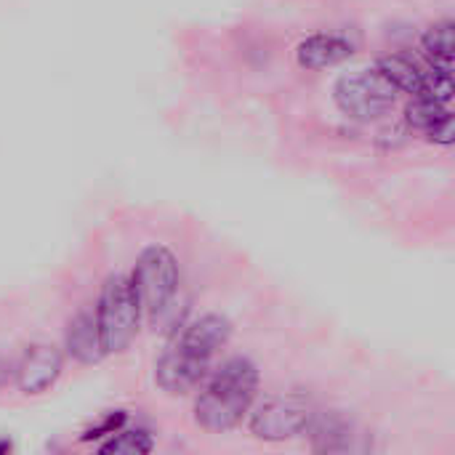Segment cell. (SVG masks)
<instances>
[{"mask_svg": "<svg viewBox=\"0 0 455 455\" xmlns=\"http://www.w3.org/2000/svg\"><path fill=\"white\" fill-rule=\"evenodd\" d=\"M123 424H125V416H123V413H117V416L112 413V416H107L101 424H96L93 429H88L80 440H83V443H91V440H99V437H109V435H115Z\"/></svg>", "mask_w": 455, "mask_h": 455, "instance_id": "obj_15", "label": "cell"}, {"mask_svg": "<svg viewBox=\"0 0 455 455\" xmlns=\"http://www.w3.org/2000/svg\"><path fill=\"white\" fill-rule=\"evenodd\" d=\"M93 312H96V325L104 352L107 355L125 352L139 336V325H141V309L131 285V275L107 277Z\"/></svg>", "mask_w": 455, "mask_h": 455, "instance_id": "obj_4", "label": "cell"}, {"mask_svg": "<svg viewBox=\"0 0 455 455\" xmlns=\"http://www.w3.org/2000/svg\"><path fill=\"white\" fill-rule=\"evenodd\" d=\"M376 69L395 85V91H405L411 96H421L427 72H421L411 59L397 56V53L395 56H384V59H379Z\"/></svg>", "mask_w": 455, "mask_h": 455, "instance_id": "obj_12", "label": "cell"}, {"mask_svg": "<svg viewBox=\"0 0 455 455\" xmlns=\"http://www.w3.org/2000/svg\"><path fill=\"white\" fill-rule=\"evenodd\" d=\"M421 48L432 64V69L440 72H451L453 75L455 61V24L453 21H437L432 24L424 37H421Z\"/></svg>", "mask_w": 455, "mask_h": 455, "instance_id": "obj_11", "label": "cell"}, {"mask_svg": "<svg viewBox=\"0 0 455 455\" xmlns=\"http://www.w3.org/2000/svg\"><path fill=\"white\" fill-rule=\"evenodd\" d=\"M315 413V403L304 392H283L251 408L248 429L264 443H285L307 435Z\"/></svg>", "mask_w": 455, "mask_h": 455, "instance_id": "obj_5", "label": "cell"}, {"mask_svg": "<svg viewBox=\"0 0 455 455\" xmlns=\"http://www.w3.org/2000/svg\"><path fill=\"white\" fill-rule=\"evenodd\" d=\"M152 448H155V443L147 429H123L120 427L115 435H109V440L99 451L115 455H144Z\"/></svg>", "mask_w": 455, "mask_h": 455, "instance_id": "obj_14", "label": "cell"}, {"mask_svg": "<svg viewBox=\"0 0 455 455\" xmlns=\"http://www.w3.org/2000/svg\"><path fill=\"white\" fill-rule=\"evenodd\" d=\"M0 451H3V453L11 451V443H8V440H0Z\"/></svg>", "mask_w": 455, "mask_h": 455, "instance_id": "obj_17", "label": "cell"}, {"mask_svg": "<svg viewBox=\"0 0 455 455\" xmlns=\"http://www.w3.org/2000/svg\"><path fill=\"white\" fill-rule=\"evenodd\" d=\"M333 96L344 115L355 120H379L395 107L397 91L379 69H363L344 75L336 83Z\"/></svg>", "mask_w": 455, "mask_h": 455, "instance_id": "obj_6", "label": "cell"}, {"mask_svg": "<svg viewBox=\"0 0 455 455\" xmlns=\"http://www.w3.org/2000/svg\"><path fill=\"white\" fill-rule=\"evenodd\" d=\"M179 283H181V269H179V259L171 248L165 245H147L133 267L131 275V285L141 309V320H147L149 325H155L157 320H163V315L171 309L176 293H179Z\"/></svg>", "mask_w": 455, "mask_h": 455, "instance_id": "obj_3", "label": "cell"}, {"mask_svg": "<svg viewBox=\"0 0 455 455\" xmlns=\"http://www.w3.org/2000/svg\"><path fill=\"white\" fill-rule=\"evenodd\" d=\"M405 115H408V123H411L413 128L424 131L427 136H429L435 128H440L445 120L453 117V112H451L448 104H440V101H432V99H424V96H413V101L408 104Z\"/></svg>", "mask_w": 455, "mask_h": 455, "instance_id": "obj_13", "label": "cell"}, {"mask_svg": "<svg viewBox=\"0 0 455 455\" xmlns=\"http://www.w3.org/2000/svg\"><path fill=\"white\" fill-rule=\"evenodd\" d=\"M307 435H312V448L323 453L355 451V427L339 413H315Z\"/></svg>", "mask_w": 455, "mask_h": 455, "instance_id": "obj_10", "label": "cell"}, {"mask_svg": "<svg viewBox=\"0 0 455 455\" xmlns=\"http://www.w3.org/2000/svg\"><path fill=\"white\" fill-rule=\"evenodd\" d=\"M64 371V352L53 344H32L13 365L16 389L27 397L48 392Z\"/></svg>", "mask_w": 455, "mask_h": 455, "instance_id": "obj_7", "label": "cell"}, {"mask_svg": "<svg viewBox=\"0 0 455 455\" xmlns=\"http://www.w3.org/2000/svg\"><path fill=\"white\" fill-rule=\"evenodd\" d=\"M259 395V368L248 357H229L195 400V424L211 435L237 429Z\"/></svg>", "mask_w": 455, "mask_h": 455, "instance_id": "obj_2", "label": "cell"}, {"mask_svg": "<svg viewBox=\"0 0 455 455\" xmlns=\"http://www.w3.org/2000/svg\"><path fill=\"white\" fill-rule=\"evenodd\" d=\"M232 323L216 312L192 320L155 365V381L168 395L192 392L208 373L213 357L229 344Z\"/></svg>", "mask_w": 455, "mask_h": 455, "instance_id": "obj_1", "label": "cell"}, {"mask_svg": "<svg viewBox=\"0 0 455 455\" xmlns=\"http://www.w3.org/2000/svg\"><path fill=\"white\" fill-rule=\"evenodd\" d=\"M352 53H355V45L344 35L320 32V35H312V37L299 43L296 61L304 69H328V67H336V64L347 61Z\"/></svg>", "mask_w": 455, "mask_h": 455, "instance_id": "obj_9", "label": "cell"}, {"mask_svg": "<svg viewBox=\"0 0 455 455\" xmlns=\"http://www.w3.org/2000/svg\"><path fill=\"white\" fill-rule=\"evenodd\" d=\"M64 349H67V357H72L80 365H96V363H101V357L107 352H104V344H101V336H99L96 312L80 309L69 320L67 336H64Z\"/></svg>", "mask_w": 455, "mask_h": 455, "instance_id": "obj_8", "label": "cell"}, {"mask_svg": "<svg viewBox=\"0 0 455 455\" xmlns=\"http://www.w3.org/2000/svg\"><path fill=\"white\" fill-rule=\"evenodd\" d=\"M11 376H13V365H11L8 360H3V357H0V389L8 384V379H11Z\"/></svg>", "mask_w": 455, "mask_h": 455, "instance_id": "obj_16", "label": "cell"}]
</instances>
